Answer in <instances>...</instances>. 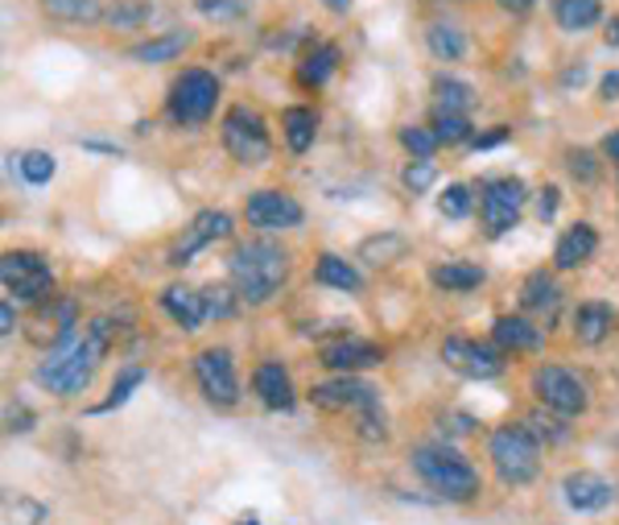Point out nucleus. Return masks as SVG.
<instances>
[{
    "label": "nucleus",
    "mask_w": 619,
    "mask_h": 525,
    "mask_svg": "<svg viewBox=\"0 0 619 525\" xmlns=\"http://www.w3.org/2000/svg\"><path fill=\"white\" fill-rule=\"evenodd\" d=\"M116 339V327L108 319H91L79 331V336H71L67 344H58L50 356H46V365L33 373L38 377V385L42 389H50V394L58 397H74L83 394L87 385H91V377H96V368H100V360L108 356V348H112Z\"/></svg>",
    "instance_id": "1"
},
{
    "label": "nucleus",
    "mask_w": 619,
    "mask_h": 525,
    "mask_svg": "<svg viewBox=\"0 0 619 525\" xmlns=\"http://www.w3.org/2000/svg\"><path fill=\"white\" fill-rule=\"evenodd\" d=\"M231 274V290L240 294V303L248 307H260L269 303L289 278V252L273 240H248L231 252L228 261Z\"/></svg>",
    "instance_id": "2"
},
{
    "label": "nucleus",
    "mask_w": 619,
    "mask_h": 525,
    "mask_svg": "<svg viewBox=\"0 0 619 525\" xmlns=\"http://www.w3.org/2000/svg\"><path fill=\"white\" fill-rule=\"evenodd\" d=\"M310 402H315L318 409H351V414H360L363 438H389L385 409H380V394H376V385H368V380L339 377V380H327V385H315V389H310Z\"/></svg>",
    "instance_id": "3"
},
{
    "label": "nucleus",
    "mask_w": 619,
    "mask_h": 525,
    "mask_svg": "<svg viewBox=\"0 0 619 525\" xmlns=\"http://www.w3.org/2000/svg\"><path fill=\"white\" fill-rule=\"evenodd\" d=\"M413 472L447 501H471L479 493V472L455 447H442V443L438 447H418L413 452Z\"/></svg>",
    "instance_id": "4"
},
{
    "label": "nucleus",
    "mask_w": 619,
    "mask_h": 525,
    "mask_svg": "<svg viewBox=\"0 0 619 525\" xmlns=\"http://www.w3.org/2000/svg\"><path fill=\"white\" fill-rule=\"evenodd\" d=\"M488 455L496 464V476L512 488L529 484L541 467V447H537V435L529 426H496L488 438Z\"/></svg>",
    "instance_id": "5"
},
{
    "label": "nucleus",
    "mask_w": 619,
    "mask_h": 525,
    "mask_svg": "<svg viewBox=\"0 0 619 525\" xmlns=\"http://www.w3.org/2000/svg\"><path fill=\"white\" fill-rule=\"evenodd\" d=\"M223 149L240 166H264L269 153H273V141H269V125L260 117L257 108L248 103H236L223 112Z\"/></svg>",
    "instance_id": "6"
},
{
    "label": "nucleus",
    "mask_w": 619,
    "mask_h": 525,
    "mask_svg": "<svg viewBox=\"0 0 619 525\" xmlns=\"http://www.w3.org/2000/svg\"><path fill=\"white\" fill-rule=\"evenodd\" d=\"M216 100H219V79H216V75L199 71V67H190V71H182L178 79H173L170 117L178 120V125L194 129V125H202V120H211V112H216Z\"/></svg>",
    "instance_id": "7"
},
{
    "label": "nucleus",
    "mask_w": 619,
    "mask_h": 525,
    "mask_svg": "<svg viewBox=\"0 0 619 525\" xmlns=\"http://www.w3.org/2000/svg\"><path fill=\"white\" fill-rule=\"evenodd\" d=\"M529 389L537 394L541 406L553 409V414H566V418H575V414H582V409L591 406V394H587L582 377L562 365H541L529 377Z\"/></svg>",
    "instance_id": "8"
},
{
    "label": "nucleus",
    "mask_w": 619,
    "mask_h": 525,
    "mask_svg": "<svg viewBox=\"0 0 619 525\" xmlns=\"http://www.w3.org/2000/svg\"><path fill=\"white\" fill-rule=\"evenodd\" d=\"M0 281H4V294L17 298V303H42L46 294L54 290L50 265H46L38 252H26V248L4 252V261H0Z\"/></svg>",
    "instance_id": "9"
},
{
    "label": "nucleus",
    "mask_w": 619,
    "mask_h": 525,
    "mask_svg": "<svg viewBox=\"0 0 619 525\" xmlns=\"http://www.w3.org/2000/svg\"><path fill=\"white\" fill-rule=\"evenodd\" d=\"M520 207H525V182L520 178H488L479 190V216L488 236H505L517 228Z\"/></svg>",
    "instance_id": "10"
},
{
    "label": "nucleus",
    "mask_w": 619,
    "mask_h": 525,
    "mask_svg": "<svg viewBox=\"0 0 619 525\" xmlns=\"http://www.w3.org/2000/svg\"><path fill=\"white\" fill-rule=\"evenodd\" d=\"M194 380H199L202 397L219 409H231L240 402V380H236V365H231L228 348H202L194 356Z\"/></svg>",
    "instance_id": "11"
},
{
    "label": "nucleus",
    "mask_w": 619,
    "mask_h": 525,
    "mask_svg": "<svg viewBox=\"0 0 619 525\" xmlns=\"http://www.w3.org/2000/svg\"><path fill=\"white\" fill-rule=\"evenodd\" d=\"M244 216L260 232H281V228H298L306 211L286 190H252L244 204Z\"/></svg>",
    "instance_id": "12"
},
{
    "label": "nucleus",
    "mask_w": 619,
    "mask_h": 525,
    "mask_svg": "<svg viewBox=\"0 0 619 525\" xmlns=\"http://www.w3.org/2000/svg\"><path fill=\"white\" fill-rule=\"evenodd\" d=\"M442 360L471 380H491L505 373L500 348H488V344H476V339H462V336H450L442 344Z\"/></svg>",
    "instance_id": "13"
},
{
    "label": "nucleus",
    "mask_w": 619,
    "mask_h": 525,
    "mask_svg": "<svg viewBox=\"0 0 619 525\" xmlns=\"http://www.w3.org/2000/svg\"><path fill=\"white\" fill-rule=\"evenodd\" d=\"M231 232V216L228 211H199L190 219V228L182 232V240L170 248V265H190V257L207 248L211 240H223Z\"/></svg>",
    "instance_id": "14"
},
{
    "label": "nucleus",
    "mask_w": 619,
    "mask_h": 525,
    "mask_svg": "<svg viewBox=\"0 0 619 525\" xmlns=\"http://www.w3.org/2000/svg\"><path fill=\"white\" fill-rule=\"evenodd\" d=\"M562 493L575 513H599L616 501V484L603 481L599 472H570L562 481Z\"/></svg>",
    "instance_id": "15"
},
{
    "label": "nucleus",
    "mask_w": 619,
    "mask_h": 525,
    "mask_svg": "<svg viewBox=\"0 0 619 525\" xmlns=\"http://www.w3.org/2000/svg\"><path fill=\"white\" fill-rule=\"evenodd\" d=\"M380 360H385V351L376 348V344H368V339H356V336H343V339H335V344L322 348V365L335 368V373H343V377L360 373V368L380 365Z\"/></svg>",
    "instance_id": "16"
},
{
    "label": "nucleus",
    "mask_w": 619,
    "mask_h": 525,
    "mask_svg": "<svg viewBox=\"0 0 619 525\" xmlns=\"http://www.w3.org/2000/svg\"><path fill=\"white\" fill-rule=\"evenodd\" d=\"M161 307L170 310V319L182 323L187 331H199L202 319H207L202 290H190V286H166V290H161Z\"/></svg>",
    "instance_id": "17"
},
{
    "label": "nucleus",
    "mask_w": 619,
    "mask_h": 525,
    "mask_svg": "<svg viewBox=\"0 0 619 525\" xmlns=\"http://www.w3.org/2000/svg\"><path fill=\"white\" fill-rule=\"evenodd\" d=\"M595 248H599V232H595L591 224H575V228L558 240V248H553V265H558V269H578V265L591 261Z\"/></svg>",
    "instance_id": "18"
},
{
    "label": "nucleus",
    "mask_w": 619,
    "mask_h": 525,
    "mask_svg": "<svg viewBox=\"0 0 619 525\" xmlns=\"http://www.w3.org/2000/svg\"><path fill=\"white\" fill-rule=\"evenodd\" d=\"M252 389H257V397L269 409H293V380H289V373L277 365V360H269V365L257 368Z\"/></svg>",
    "instance_id": "19"
},
{
    "label": "nucleus",
    "mask_w": 619,
    "mask_h": 525,
    "mask_svg": "<svg viewBox=\"0 0 619 525\" xmlns=\"http://www.w3.org/2000/svg\"><path fill=\"white\" fill-rule=\"evenodd\" d=\"M491 336H496V348H505V351L541 348V327H533V323L520 319V315H500L496 327H491Z\"/></svg>",
    "instance_id": "20"
},
{
    "label": "nucleus",
    "mask_w": 619,
    "mask_h": 525,
    "mask_svg": "<svg viewBox=\"0 0 619 525\" xmlns=\"http://www.w3.org/2000/svg\"><path fill=\"white\" fill-rule=\"evenodd\" d=\"M611 327H616V310L607 307V303H582L575 310V336L578 344H603L611 336Z\"/></svg>",
    "instance_id": "21"
},
{
    "label": "nucleus",
    "mask_w": 619,
    "mask_h": 525,
    "mask_svg": "<svg viewBox=\"0 0 619 525\" xmlns=\"http://www.w3.org/2000/svg\"><path fill=\"white\" fill-rule=\"evenodd\" d=\"M335 67H339V46H331V42L315 46V50H306L302 62H298V83H302V88H322L335 75Z\"/></svg>",
    "instance_id": "22"
},
{
    "label": "nucleus",
    "mask_w": 619,
    "mask_h": 525,
    "mask_svg": "<svg viewBox=\"0 0 619 525\" xmlns=\"http://www.w3.org/2000/svg\"><path fill=\"white\" fill-rule=\"evenodd\" d=\"M599 17H603V0H553V21L566 33L591 30Z\"/></svg>",
    "instance_id": "23"
},
{
    "label": "nucleus",
    "mask_w": 619,
    "mask_h": 525,
    "mask_svg": "<svg viewBox=\"0 0 619 525\" xmlns=\"http://www.w3.org/2000/svg\"><path fill=\"white\" fill-rule=\"evenodd\" d=\"M315 281L318 286H331V290H347V294H356L363 286L360 269L351 261H343V257H335V252H322V257H318Z\"/></svg>",
    "instance_id": "24"
},
{
    "label": "nucleus",
    "mask_w": 619,
    "mask_h": 525,
    "mask_svg": "<svg viewBox=\"0 0 619 525\" xmlns=\"http://www.w3.org/2000/svg\"><path fill=\"white\" fill-rule=\"evenodd\" d=\"M483 269L471 261H447V265H438L430 274V281L438 286V290H447V294H462V290H476V286H483Z\"/></svg>",
    "instance_id": "25"
},
{
    "label": "nucleus",
    "mask_w": 619,
    "mask_h": 525,
    "mask_svg": "<svg viewBox=\"0 0 619 525\" xmlns=\"http://www.w3.org/2000/svg\"><path fill=\"white\" fill-rule=\"evenodd\" d=\"M187 46H190V33L170 30V33H161V38H149V42L132 46L129 59H137V62H170V59H178Z\"/></svg>",
    "instance_id": "26"
},
{
    "label": "nucleus",
    "mask_w": 619,
    "mask_h": 525,
    "mask_svg": "<svg viewBox=\"0 0 619 525\" xmlns=\"http://www.w3.org/2000/svg\"><path fill=\"white\" fill-rule=\"evenodd\" d=\"M426 42H430V55L442 62H455L467 55V38L455 21H433L430 30H426Z\"/></svg>",
    "instance_id": "27"
},
{
    "label": "nucleus",
    "mask_w": 619,
    "mask_h": 525,
    "mask_svg": "<svg viewBox=\"0 0 619 525\" xmlns=\"http://www.w3.org/2000/svg\"><path fill=\"white\" fill-rule=\"evenodd\" d=\"M281 129H286L289 149H293V153H306V149L315 146V132H318L315 108H286V117H281Z\"/></svg>",
    "instance_id": "28"
},
{
    "label": "nucleus",
    "mask_w": 619,
    "mask_h": 525,
    "mask_svg": "<svg viewBox=\"0 0 619 525\" xmlns=\"http://www.w3.org/2000/svg\"><path fill=\"white\" fill-rule=\"evenodd\" d=\"M520 307L525 310H553L558 307V281L549 278L546 269H537L520 286Z\"/></svg>",
    "instance_id": "29"
},
{
    "label": "nucleus",
    "mask_w": 619,
    "mask_h": 525,
    "mask_svg": "<svg viewBox=\"0 0 619 525\" xmlns=\"http://www.w3.org/2000/svg\"><path fill=\"white\" fill-rule=\"evenodd\" d=\"M433 96H438V112H455V117H467L471 103H476V91L467 88L462 79H447V75L433 83Z\"/></svg>",
    "instance_id": "30"
},
{
    "label": "nucleus",
    "mask_w": 619,
    "mask_h": 525,
    "mask_svg": "<svg viewBox=\"0 0 619 525\" xmlns=\"http://www.w3.org/2000/svg\"><path fill=\"white\" fill-rule=\"evenodd\" d=\"M13 161H17V170H21V178H26L29 187H46V182L58 175L54 153H46V149H26V153H17Z\"/></svg>",
    "instance_id": "31"
},
{
    "label": "nucleus",
    "mask_w": 619,
    "mask_h": 525,
    "mask_svg": "<svg viewBox=\"0 0 619 525\" xmlns=\"http://www.w3.org/2000/svg\"><path fill=\"white\" fill-rule=\"evenodd\" d=\"M405 252H409V240L405 236H372V240H363L360 245V257L363 261H372V265H392V261H401Z\"/></svg>",
    "instance_id": "32"
},
{
    "label": "nucleus",
    "mask_w": 619,
    "mask_h": 525,
    "mask_svg": "<svg viewBox=\"0 0 619 525\" xmlns=\"http://www.w3.org/2000/svg\"><path fill=\"white\" fill-rule=\"evenodd\" d=\"M42 9L54 21H96V17H103L100 0H42Z\"/></svg>",
    "instance_id": "33"
},
{
    "label": "nucleus",
    "mask_w": 619,
    "mask_h": 525,
    "mask_svg": "<svg viewBox=\"0 0 619 525\" xmlns=\"http://www.w3.org/2000/svg\"><path fill=\"white\" fill-rule=\"evenodd\" d=\"M149 13H153L149 0H116L112 9H103V21H108L112 30H132V26L149 21Z\"/></svg>",
    "instance_id": "34"
},
{
    "label": "nucleus",
    "mask_w": 619,
    "mask_h": 525,
    "mask_svg": "<svg viewBox=\"0 0 619 525\" xmlns=\"http://www.w3.org/2000/svg\"><path fill=\"white\" fill-rule=\"evenodd\" d=\"M141 380H144V368H120V377H116L112 394H108L100 406H96V414H108V409L124 406V402L132 397V389H141Z\"/></svg>",
    "instance_id": "35"
},
{
    "label": "nucleus",
    "mask_w": 619,
    "mask_h": 525,
    "mask_svg": "<svg viewBox=\"0 0 619 525\" xmlns=\"http://www.w3.org/2000/svg\"><path fill=\"white\" fill-rule=\"evenodd\" d=\"M433 137H438V146H459V141H471V125L455 112H433Z\"/></svg>",
    "instance_id": "36"
},
{
    "label": "nucleus",
    "mask_w": 619,
    "mask_h": 525,
    "mask_svg": "<svg viewBox=\"0 0 619 525\" xmlns=\"http://www.w3.org/2000/svg\"><path fill=\"white\" fill-rule=\"evenodd\" d=\"M46 522V509L38 505V501H29V496H13L4 501V525H42Z\"/></svg>",
    "instance_id": "37"
},
{
    "label": "nucleus",
    "mask_w": 619,
    "mask_h": 525,
    "mask_svg": "<svg viewBox=\"0 0 619 525\" xmlns=\"http://www.w3.org/2000/svg\"><path fill=\"white\" fill-rule=\"evenodd\" d=\"M433 178H438V166H433L430 158H418V161H409V166H405L401 182H405V190H413V195H426V190L433 187Z\"/></svg>",
    "instance_id": "38"
},
{
    "label": "nucleus",
    "mask_w": 619,
    "mask_h": 525,
    "mask_svg": "<svg viewBox=\"0 0 619 525\" xmlns=\"http://www.w3.org/2000/svg\"><path fill=\"white\" fill-rule=\"evenodd\" d=\"M401 146L413 153V158H430L433 149H438V137L433 129H421V125H405L401 129Z\"/></svg>",
    "instance_id": "39"
},
{
    "label": "nucleus",
    "mask_w": 619,
    "mask_h": 525,
    "mask_svg": "<svg viewBox=\"0 0 619 525\" xmlns=\"http://www.w3.org/2000/svg\"><path fill=\"white\" fill-rule=\"evenodd\" d=\"M199 13L211 21H236L248 13V0H199Z\"/></svg>",
    "instance_id": "40"
},
{
    "label": "nucleus",
    "mask_w": 619,
    "mask_h": 525,
    "mask_svg": "<svg viewBox=\"0 0 619 525\" xmlns=\"http://www.w3.org/2000/svg\"><path fill=\"white\" fill-rule=\"evenodd\" d=\"M236 298H240V294L223 290V286H207V290H202V303H207V319H211V315H216V319L231 315V310H236Z\"/></svg>",
    "instance_id": "41"
},
{
    "label": "nucleus",
    "mask_w": 619,
    "mask_h": 525,
    "mask_svg": "<svg viewBox=\"0 0 619 525\" xmlns=\"http://www.w3.org/2000/svg\"><path fill=\"white\" fill-rule=\"evenodd\" d=\"M442 216L447 219H462L467 211H471V190L462 187V182H455V187H447V195H442Z\"/></svg>",
    "instance_id": "42"
},
{
    "label": "nucleus",
    "mask_w": 619,
    "mask_h": 525,
    "mask_svg": "<svg viewBox=\"0 0 619 525\" xmlns=\"http://www.w3.org/2000/svg\"><path fill=\"white\" fill-rule=\"evenodd\" d=\"M4 423H9V430H29V423H33V418H29V409L26 406H13V402H9V406H4Z\"/></svg>",
    "instance_id": "43"
},
{
    "label": "nucleus",
    "mask_w": 619,
    "mask_h": 525,
    "mask_svg": "<svg viewBox=\"0 0 619 525\" xmlns=\"http://www.w3.org/2000/svg\"><path fill=\"white\" fill-rule=\"evenodd\" d=\"M558 195H562L558 187H546V190H541V199H537V216H541V219H553V216H558Z\"/></svg>",
    "instance_id": "44"
},
{
    "label": "nucleus",
    "mask_w": 619,
    "mask_h": 525,
    "mask_svg": "<svg viewBox=\"0 0 619 525\" xmlns=\"http://www.w3.org/2000/svg\"><path fill=\"white\" fill-rule=\"evenodd\" d=\"M570 170L582 178H595V166H591V153H570Z\"/></svg>",
    "instance_id": "45"
},
{
    "label": "nucleus",
    "mask_w": 619,
    "mask_h": 525,
    "mask_svg": "<svg viewBox=\"0 0 619 525\" xmlns=\"http://www.w3.org/2000/svg\"><path fill=\"white\" fill-rule=\"evenodd\" d=\"M599 96H603V100H619V71L603 75V83H599Z\"/></svg>",
    "instance_id": "46"
},
{
    "label": "nucleus",
    "mask_w": 619,
    "mask_h": 525,
    "mask_svg": "<svg viewBox=\"0 0 619 525\" xmlns=\"http://www.w3.org/2000/svg\"><path fill=\"white\" fill-rule=\"evenodd\" d=\"M508 137V129H496V132H488V137H471V146L476 149H491V146H500Z\"/></svg>",
    "instance_id": "47"
},
{
    "label": "nucleus",
    "mask_w": 619,
    "mask_h": 525,
    "mask_svg": "<svg viewBox=\"0 0 619 525\" xmlns=\"http://www.w3.org/2000/svg\"><path fill=\"white\" fill-rule=\"evenodd\" d=\"M0 336H13V303L0 307Z\"/></svg>",
    "instance_id": "48"
},
{
    "label": "nucleus",
    "mask_w": 619,
    "mask_h": 525,
    "mask_svg": "<svg viewBox=\"0 0 619 525\" xmlns=\"http://www.w3.org/2000/svg\"><path fill=\"white\" fill-rule=\"evenodd\" d=\"M537 0H500V9H508V13H529Z\"/></svg>",
    "instance_id": "49"
},
{
    "label": "nucleus",
    "mask_w": 619,
    "mask_h": 525,
    "mask_svg": "<svg viewBox=\"0 0 619 525\" xmlns=\"http://www.w3.org/2000/svg\"><path fill=\"white\" fill-rule=\"evenodd\" d=\"M603 38H607V46H619V13L607 21V30H603Z\"/></svg>",
    "instance_id": "50"
},
{
    "label": "nucleus",
    "mask_w": 619,
    "mask_h": 525,
    "mask_svg": "<svg viewBox=\"0 0 619 525\" xmlns=\"http://www.w3.org/2000/svg\"><path fill=\"white\" fill-rule=\"evenodd\" d=\"M603 153H607L611 161H619V132H611V137L603 141Z\"/></svg>",
    "instance_id": "51"
},
{
    "label": "nucleus",
    "mask_w": 619,
    "mask_h": 525,
    "mask_svg": "<svg viewBox=\"0 0 619 525\" xmlns=\"http://www.w3.org/2000/svg\"><path fill=\"white\" fill-rule=\"evenodd\" d=\"M322 4H327L331 13H347V9H351V0H322Z\"/></svg>",
    "instance_id": "52"
},
{
    "label": "nucleus",
    "mask_w": 619,
    "mask_h": 525,
    "mask_svg": "<svg viewBox=\"0 0 619 525\" xmlns=\"http://www.w3.org/2000/svg\"><path fill=\"white\" fill-rule=\"evenodd\" d=\"M236 525H260V522H252V517H244V522H236Z\"/></svg>",
    "instance_id": "53"
}]
</instances>
